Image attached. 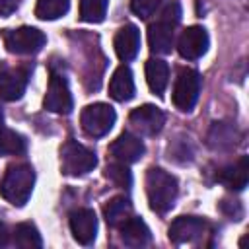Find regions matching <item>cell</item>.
I'll list each match as a JSON object with an SVG mask.
<instances>
[{"instance_id":"5bb4252c","label":"cell","mask_w":249,"mask_h":249,"mask_svg":"<svg viewBox=\"0 0 249 249\" xmlns=\"http://www.w3.org/2000/svg\"><path fill=\"white\" fill-rule=\"evenodd\" d=\"M216 181L231 191H243L249 181V160L247 156H241L237 161L222 167L216 173Z\"/></svg>"},{"instance_id":"e0dca14e","label":"cell","mask_w":249,"mask_h":249,"mask_svg":"<svg viewBox=\"0 0 249 249\" xmlns=\"http://www.w3.org/2000/svg\"><path fill=\"white\" fill-rule=\"evenodd\" d=\"M109 95L121 103L134 97V80H132V72L128 66L121 64L113 72V76L109 80Z\"/></svg>"},{"instance_id":"83f0119b","label":"cell","mask_w":249,"mask_h":249,"mask_svg":"<svg viewBox=\"0 0 249 249\" xmlns=\"http://www.w3.org/2000/svg\"><path fill=\"white\" fill-rule=\"evenodd\" d=\"M21 0H0V16H10L19 8Z\"/></svg>"},{"instance_id":"4fadbf2b","label":"cell","mask_w":249,"mask_h":249,"mask_svg":"<svg viewBox=\"0 0 249 249\" xmlns=\"http://www.w3.org/2000/svg\"><path fill=\"white\" fill-rule=\"evenodd\" d=\"M109 152L117 161L128 165L138 161L144 156V144L132 132H123L117 136V140H113V144L109 146Z\"/></svg>"},{"instance_id":"8fae6325","label":"cell","mask_w":249,"mask_h":249,"mask_svg":"<svg viewBox=\"0 0 249 249\" xmlns=\"http://www.w3.org/2000/svg\"><path fill=\"white\" fill-rule=\"evenodd\" d=\"M128 119H130V124L136 130H140L142 134H148V136L158 134L163 128V123H165L163 111L160 107H156V105H150V103L132 109Z\"/></svg>"},{"instance_id":"7a4b0ae2","label":"cell","mask_w":249,"mask_h":249,"mask_svg":"<svg viewBox=\"0 0 249 249\" xmlns=\"http://www.w3.org/2000/svg\"><path fill=\"white\" fill-rule=\"evenodd\" d=\"M35 185V171L29 163H14L6 169V175L0 183V195L14 206H23Z\"/></svg>"},{"instance_id":"5b68a950","label":"cell","mask_w":249,"mask_h":249,"mask_svg":"<svg viewBox=\"0 0 249 249\" xmlns=\"http://www.w3.org/2000/svg\"><path fill=\"white\" fill-rule=\"evenodd\" d=\"M115 109L107 103H91L88 107L82 109V115H80V123H82V128L89 134V136H105L113 124H115Z\"/></svg>"},{"instance_id":"484cf974","label":"cell","mask_w":249,"mask_h":249,"mask_svg":"<svg viewBox=\"0 0 249 249\" xmlns=\"http://www.w3.org/2000/svg\"><path fill=\"white\" fill-rule=\"evenodd\" d=\"M160 2H161V0H130V10H132L138 18L146 19V18H150V16L158 10Z\"/></svg>"},{"instance_id":"4316f807","label":"cell","mask_w":249,"mask_h":249,"mask_svg":"<svg viewBox=\"0 0 249 249\" xmlns=\"http://www.w3.org/2000/svg\"><path fill=\"white\" fill-rule=\"evenodd\" d=\"M160 19H163V21H167V23H171V25H177L179 19H181V4H179L177 0L167 2L165 8L161 10V18H160Z\"/></svg>"},{"instance_id":"d6986e66","label":"cell","mask_w":249,"mask_h":249,"mask_svg":"<svg viewBox=\"0 0 249 249\" xmlns=\"http://www.w3.org/2000/svg\"><path fill=\"white\" fill-rule=\"evenodd\" d=\"M146 82L150 89L156 95H163L167 82H169V68L163 60L160 58H150L146 60Z\"/></svg>"},{"instance_id":"6da1fadb","label":"cell","mask_w":249,"mask_h":249,"mask_svg":"<svg viewBox=\"0 0 249 249\" xmlns=\"http://www.w3.org/2000/svg\"><path fill=\"white\" fill-rule=\"evenodd\" d=\"M179 193V185L177 179L163 171L161 167H150L146 173V195H148V204L154 212L158 214H165Z\"/></svg>"},{"instance_id":"3957f363","label":"cell","mask_w":249,"mask_h":249,"mask_svg":"<svg viewBox=\"0 0 249 249\" xmlns=\"http://www.w3.org/2000/svg\"><path fill=\"white\" fill-rule=\"evenodd\" d=\"M97 165V158L95 154L78 144L76 140H66L60 148V167L66 175L70 177H80L86 175L88 171H91Z\"/></svg>"},{"instance_id":"7402d4cb","label":"cell","mask_w":249,"mask_h":249,"mask_svg":"<svg viewBox=\"0 0 249 249\" xmlns=\"http://www.w3.org/2000/svg\"><path fill=\"white\" fill-rule=\"evenodd\" d=\"M14 243L23 249H39L43 247V239L37 231V228L29 222H21L14 230Z\"/></svg>"},{"instance_id":"ffe728a7","label":"cell","mask_w":249,"mask_h":249,"mask_svg":"<svg viewBox=\"0 0 249 249\" xmlns=\"http://www.w3.org/2000/svg\"><path fill=\"white\" fill-rule=\"evenodd\" d=\"M103 214L109 226L119 228L123 222H126L132 216V204L126 196H113L105 206H103Z\"/></svg>"},{"instance_id":"ac0fdd59","label":"cell","mask_w":249,"mask_h":249,"mask_svg":"<svg viewBox=\"0 0 249 249\" xmlns=\"http://www.w3.org/2000/svg\"><path fill=\"white\" fill-rule=\"evenodd\" d=\"M119 230H121L123 243L128 245V247H144L152 239V233H150L148 226L136 216H130L126 222H123L119 226Z\"/></svg>"},{"instance_id":"f1b7e54d","label":"cell","mask_w":249,"mask_h":249,"mask_svg":"<svg viewBox=\"0 0 249 249\" xmlns=\"http://www.w3.org/2000/svg\"><path fill=\"white\" fill-rule=\"evenodd\" d=\"M8 241H10V231H8L6 224L0 222V247H4Z\"/></svg>"},{"instance_id":"f546056e","label":"cell","mask_w":249,"mask_h":249,"mask_svg":"<svg viewBox=\"0 0 249 249\" xmlns=\"http://www.w3.org/2000/svg\"><path fill=\"white\" fill-rule=\"evenodd\" d=\"M4 126V115H2V107H0V128Z\"/></svg>"},{"instance_id":"7c38bea8","label":"cell","mask_w":249,"mask_h":249,"mask_svg":"<svg viewBox=\"0 0 249 249\" xmlns=\"http://www.w3.org/2000/svg\"><path fill=\"white\" fill-rule=\"evenodd\" d=\"M70 231L82 245H91L97 233V216L91 208H78L70 214Z\"/></svg>"},{"instance_id":"30bf717a","label":"cell","mask_w":249,"mask_h":249,"mask_svg":"<svg viewBox=\"0 0 249 249\" xmlns=\"http://www.w3.org/2000/svg\"><path fill=\"white\" fill-rule=\"evenodd\" d=\"M208 49V33L200 25H191L187 27L179 41H177V51L183 58L187 60H196L200 58Z\"/></svg>"},{"instance_id":"52a82bcc","label":"cell","mask_w":249,"mask_h":249,"mask_svg":"<svg viewBox=\"0 0 249 249\" xmlns=\"http://www.w3.org/2000/svg\"><path fill=\"white\" fill-rule=\"evenodd\" d=\"M43 105L51 113L68 115L72 111V107H74L72 93H70L68 82H66V78L62 74H51V80H49V88H47Z\"/></svg>"},{"instance_id":"603a6c76","label":"cell","mask_w":249,"mask_h":249,"mask_svg":"<svg viewBox=\"0 0 249 249\" xmlns=\"http://www.w3.org/2000/svg\"><path fill=\"white\" fill-rule=\"evenodd\" d=\"M70 8V0H37L35 16L39 19H58Z\"/></svg>"},{"instance_id":"2e32d148","label":"cell","mask_w":249,"mask_h":249,"mask_svg":"<svg viewBox=\"0 0 249 249\" xmlns=\"http://www.w3.org/2000/svg\"><path fill=\"white\" fill-rule=\"evenodd\" d=\"M173 27L171 23L160 19L156 23H152L148 27V45H150V51L156 53V54H167L171 53L173 49V39H175V33H173Z\"/></svg>"},{"instance_id":"9c48e42d","label":"cell","mask_w":249,"mask_h":249,"mask_svg":"<svg viewBox=\"0 0 249 249\" xmlns=\"http://www.w3.org/2000/svg\"><path fill=\"white\" fill-rule=\"evenodd\" d=\"M31 68L18 66V68H0V97L6 101H16L23 95L27 82H29Z\"/></svg>"},{"instance_id":"9a60e30c","label":"cell","mask_w":249,"mask_h":249,"mask_svg":"<svg viewBox=\"0 0 249 249\" xmlns=\"http://www.w3.org/2000/svg\"><path fill=\"white\" fill-rule=\"evenodd\" d=\"M113 45H115V53L121 60H124V62L132 60L140 51V31H138V27L132 25V23L121 27L115 35Z\"/></svg>"},{"instance_id":"d4e9b609","label":"cell","mask_w":249,"mask_h":249,"mask_svg":"<svg viewBox=\"0 0 249 249\" xmlns=\"http://www.w3.org/2000/svg\"><path fill=\"white\" fill-rule=\"evenodd\" d=\"M105 177H107L113 185H117V187H121V189H128L130 183H132V177H130V171L126 169V163H121V161L109 163V165L105 167Z\"/></svg>"},{"instance_id":"cb8c5ba5","label":"cell","mask_w":249,"mask_h":249,"mask_svg":"<svg viewBox=\"0 0 249 249\" xmlns=\"http://www.w3.org/2000/svg\"><path fill=\"white\" fill-rule=\"evenodd\" d=\"M109 0H80V18L88 23H99L105 19Z\"/></svg>"},{"instance_id":"ba28073f","label":"cell","mask_w":249,"mask_h":249,"mask_svg":"<svg viewBox=\"0 0 249 249\" xmlns=\"http://www.w3.org/2000/svg\"><path fill=\"white\" fill-rule=\"evenodd\" d=\"M208 224L198 218V216H179L171 222L167 235L173 243L181 245V243H193L196 239H200L206 233Z\"/></svg>"},{"instance_id":"277c9868","label":"cell","mask_w":249,"mask_h":249,"mask_svg":"<svg viewBox=\"0 0 249 249\" xmlns=\"http://www.w3.org/2000/svg\"><path fill=\"white\" fill-rule=\"evenodd\" d=\"M45 43L47 37L37 27L23 25L18 29H8L4 33V45L14 54H35L45 47Z\"/></svg>"},{"instance_id":"8992f818","label":"cell","mask_w":249,"mask_h":249,"mask_svg":"<svg viewBox=\"0 0 249 249\" xmlns=\"http://www.w3.org/2000/svg\"><path fill=\"white\" fill-rule=\"evenodd\" d=\"M200 93V74L191 68H183L177 74L173 86V103L181 111H191Z\"/></svg>"},{"instance_id":"44dd1931","label":"cell","mask_w":249,"mask_h":249,"mask_svg":"<svg viewBox=\"0 0 249 249\" xmlns=\"http://www.w3.org/2000/svg\"><path fill=\"white\" fill-rule=\"evenodd\" d=\"M27 150L25 138L12 130V128H0V154L2 156H21Z\"/></svg>"}]
</instances>
